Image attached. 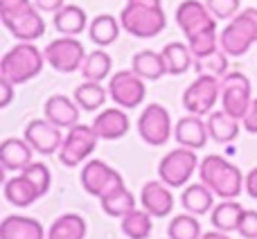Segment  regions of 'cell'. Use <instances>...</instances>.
Returning a JSON list of instances; mask_svg holds the SVG:
<instances>
[{"instance_id":"6da1fadb","label":"cell","mask_w":257,"mask_h":239,"mask_svg":"<svg viewBox=\"0 0 257 239\" xmlns=\"http://www.w3.org/2000/svg\"><path fill=\"white\" fill-rule=\"evenodd\" d=\"M199 178L201 183L210 187L214 192V196H219L221 201L226 199H237L244 190L246 176L241 174V169L237 165H232L230 160H226L223 156H205L199 165Z\"/></svg>"},{"instance_id":"7a4b0ae2","label":"cell","mask_w":257,"mask_h":239,"mask_svg":"<svg viewBox=\"0 0 257 239\" xmlns=\"http://www.w3.org/2000/svg\"><path fill=\"white\" fill-rule=\"evenodd\" d=\"M45 63V54L34 43H18L9 50L0 61V77L12 84H27L30 79L41 75Z\"/></svg>"},{"instance_id":"3957f363","label":"cell","mask_w":257,"mask_h":239,"mask_svg":"<svg viewBox=\"0 0 257 239\" xmlns=\"http://www.w3.org/2000/svg\"><path fill=\"white\" fill-rule=\"evenodd\" d=\"M253 43H257V9L248 7L223 27V32L219 34V45L228 57H241L248 52Z\"/></svg>"},{"instance_id":"277c9868","label":"cell","mask_w":257,"mask_h":239,"mask_svg":"<svg viewBox=\"0 0 257 239\" xmlns=\"http://www.w3.org/2000/svg\"><path fill=\"white\" fill-rule=\"evenodd\" d=\"M120 25L126 30V34L136 39H154L167 25L163 7H145V5L126 3V7L120 12Z\"/></svg>"},{"instance_id":"5b68a950","label":"cell","mask_w":257,"mask_h":239,"mask_svg":"<svg viewBox=\"0 0 257 239\" xmlns=\"http://www.w3.org/2000/svg\"><path fill=\"white\" fill-rule=\"evenodd\" d=\"M99 136L95 133L93 124H77V127L68 129L63 145L59 149V160L66 167H77L81 163H88L90 154L97 149Z\"/></svg>"},{"instance_id":"8992f818","label":"cell","mask_w":257,"mask_h":239,"mask_svg":"<svg viewBox=\"0 0 257 239\" xmlns=\"http://www.w3.org/2000/svg\"><path fill=\"white\" fill-rule=\"evenodd\" d=\"M217 99H221V79L214 75H199L183 93V106L190 115H210L217 104Z\"/></svg>"},{"instance_id":"52a82bcc","label":"cell","mask_w":257,"mask_h":239,"mask_svg":"<svg viewBox=\"0 0 257 239\" xmlns=\"http://www.w3.org/2000/svg\"><path fill=\"white\" fill-rule=\"evenodd\" d=\"M199 165L201 163L194 149L178 147V149L169 151L167 156H163V160L158 163V178L169 187L187 185L194 172L199 169Z\"/></svg>"},{"instance_id":"ba28073f","label":"cell","mask_w":257,"mask_h":239,"mask_svg":"<svg viewBox=\"0 0 257 239\" xmlns=\"http://www.w3.org/2000/svg\"><path fill=\"white\" fill-rule=\"evenodd\" d=\"M253 104L250 79L239 70H232L221 77V106L228 115L244 120Z\"/></svg>"},{"instance_id":"9c48e42d","label":"cell","mask_w":257,"mask_h":239,"mask_svg":"<svg viewBox=\"0 0 257 239\" xmlns=\"http://www.w3.org/2000/svg\"><path fill=\"white\" fill-rule=\"evenodd\" d=\"M45 61L54 68L57 72H75L81 70L86 61V50L77 36H59L50 41L43 50Z\"/></svg>"},{"instance_id":"30bf717a","label":"cell","mask_w":257,"mask_h":239,"mask_svg":"<svg viewBox=\"0 0 257 239\" xmlns=\"http://www.w3.org/2000/svg\"><path fill=\"white\" fill-rule=\"evenodd\" d=\"M81 185H84L86 194L102 199L108 192L124 185V178L117 169H113L104 160L90 158L88 163H84V169H81Z\"/></svg>"},{"instance_id":"8fae6325","label":"cell","mask_w":257,"mask_h":239,"mask_svg":"<svg viewBox=\"0 0 257 239\" xmlns=\"http://www.w3.org/2000/svg\"><path fill=\"white\" fill-rule=\"evenodd\" d=\"M138 133L147 145L163 147L174 133L169 111L160 104H147L145 111L138 117Z\"/></svg>"},{"instance_id":"7c38bea8","label":"cell","mask_w":257,"mask_h":239,"mask_svg":"<svg viewBox=\"0 0 257 239\" xmlns=\"http://www.w3.org/2000/svg\"><path fill=\"white\" fill-rule=\"evenodd\" d=\"M145 79L138 77L133 70H120L108 81V97L120 108H138L145 102Z\"/></svg>"},{"instance_id":"4fadbf2b","label":"cell","mask_w":257,"mask_h":239,"mask_svg":"<svg viewBox=\"0 0 257 239\" xmlns=\"http://www.w3.org/2000/svg\"><path fill=\"white\" fill-rule=\"evenodd\" d=\"M63 133L57 124H52L50 120H32L25 127V140L30 142V147L36 151V154L43 156H52L59 154L63 145Z\"/></svg>"},{"instance_id":"5bb4252c","label":"cell","mask_w":257,"mask_h":239,"mask_svg":"<svg viewBox=\"0 0 257 239\" xmlns=\"http://www.w3.org/2000/svg\"><path fill=\"white\" fill-rule=\"evenodd\" d=\"M3 23L12 36H16L21 43H32V41H39L45 34V21L39 14L36 5H30L27 9L12 16H3Z\"/></svg>"},{"instance_id":"9a60e30c","label":"cell","mask_w":257,"mask_h":239,"mask_svg":"<svg viewBox=\"0 0 257 239\" xmlns=\"http://www.w3.org/2000/svg\"><path fill=\"white\" fill-rule=\"evenodd\" d=\"M140 205H142V210H147L154 219H163V217H167V214H172L174 194H172V190H169V185H165L163 181H149L142 185Z\"/></svg>"},{"instance_id":"2e32d148","label":"cell","mask_w":257,"mask_h":239,"mask_svg":"<svg viewBox=\"0 0 257 239\" xmlns=\"http://www.w3.org/2000/svg\"><path fill=\"white\" fill-rule=\"evenodd\" d=\"M176 23L183 30V34L190 36L199 30H205V27L214 25L217 18L210 14V9L205 7L199 0H183L176 7Z\"/></svg>"},{"instance_id":"e0dca14e","label":"cell","mask_w":257,"mask_h":239,"mask_svg":"<svg viewBox=\"0 0 257 239\" xmlns=\"http://www.w3.org/2000/svg\"><path fill=\"white\" fill-rule=\"evenodd\" d=\"M174 138L185 149H203L210 138L208 122H203L199 115H185L174 124Z\"/></svg>"},{"instance_id":"ac0fdd59","label":"cell","mask_w":257,"mask_h":239,"mask_svg":"<svg viewBox=\"0 0 257 239\" xmlns=\"http://www.w3.org/2000/svg\"><path fill=\"white\" fill-rule=\"evenodd\" d=\"M0 239H48L43 223L25 214H9L0 223Z\"/></svg>"},{"instance_id":"d6986e66","label":"cell","mask_w":257,"mask_h":239,"mask_svg":"<svg viewBox=\"0 0 257 239\" xmlns=\"http://www.w3.org/2000/svg\"><path fill=\"white\" fill-rule=\"evenodd\" d=\"M34 149L30 147V142L25 138H7L0 145V165L7 172H18L21 174L25 167H30L34 160Z\"/></svg>"},{"instance_id":"ffe728a7","label":"cell","mask_w":257,"mask_h":239,"mask_svg":"<svg viewBox=\"0 0 257 239\" xmlns=\"http://www.w3.org/2000/svg\"><path fill=\"white\" fill-rule=\"evenodd\" d=\"M79 104L75 99L66 97V95H52L45 102L43 113L45 120H50L52 124H57L59 129H72L79 124Z\"/></svg>"},{"instance_id":"44dd1931","label":"cell","mask_w":257,"mask_h":239,"mask_svg":"<svg viewBox=\"0 0 257 239\" xmlns=\"http://www.w3.org/2000/svg\"><path fill=\"white\" fill-rule=\"evenodd\" d=\"M128 127V115L124 108H104L102 113H97V117L93 120V129L99 136V140H120L122 136H126Z\"/></svg>"},{"instance_id":"7402d4cb","label":"cell","mask_w":257,"mask_h":239,"mask_svg":"<svg viewBox=\"0 0 257 239\" xmlns=\"http://www.w3.org/2000/svg\"><path fill=\"white\" fill-rule=\"evenodd\" d=\"M181 203H183V208L190 214H194V217L210 214L212 208L217 205L214 203V192L210 190L205 183H192V185H187L181 194Z\"/></svg>"},{"instance_id":"603a6c76","label":"cell","mask_w":257,"mask_h":239,"mask_svg":"<svg viewBox=\"0 0 257 239\" xmlns=\"http://www.w3.org/2000/svg\"><path fill=\"white\" fill-rule=\"evenodd\" d=\"M54 30L63 36H77L84 30H88V16L79 5H66L63 9H59L52 18Z\"/></svg>"},{"instance_id":"cb8c5ba5","label":"cell","mask_w":257,"mask_h":239,"mask_svg":"<svg viewBox=\"0 0 257 239\" xmlns=\"http://www.w3.org/2000/svg\"><path fill=\"white\" fill-rule=\"evenodd\" d=\"M131 70L138 77H142L145 81H156L167 75V66H165L163 54L154 52V50H140V52H136V57L131 61Z\"/></svg>"},{"instance_id":"d4e9b609","label":"cell","mask_w":257,"mask_h":239,"mask_svg":"<svg viewBox=\"0 0 257 239\" xmlns=\"http://www.w3.org/2000/svg\"><path fill=\"white\" fill-rule=\"evenodd\" d=\"M208 131H210V138L214 142H221V145H228L232 142L237 136H239V129H241V120L228 115L226 111H212L208 115Z\"/></svg>"},{"instance_id":"484cf974","label":"cell","mask_w":257,"mask_h":239,"mask_svg":"<svg viewBox=\"0 0 257 239\" xmlns=\"http://www.w3.org/2000/svg\"><path fill=\"white\" fill-rule=\"evenodd\" d=\"M5 199L12 205H16V208H27V205H32L36 199H41V194L34 187V183H32L25 174H18V176L9 178V181L5 183Z\"/></svg>"},{"instance_id":"4316f807","label":"cell","mask_w":257,"mask_h":239,"mask_svg":"<svg viewBox=\"0 0 257 239\" xmlns=\"http://www.w3.org/2000/svg\"><path fill=\"white\" fill-rule=\"evenodd\" d=\"M86 219L81 214L68 212L52 221V226L48 228V239H86Z\"/></svg>"},{"instance_id":"83f0119b","label":"cell","mask_w":257,"mask_h":239,"mask_svg":"<svg viewBox=\"0 0 257 239\" xmlns=\"http://www.w3.org/2000/svg\"><path fill=\"white\" fill-rule=\"evenodd\" d=\"M244 210L246 208H241V203H237L235 199H226L221 203H217L212 208V212H210V221H212L214 230H221V232L237 230Z\"/></svg>"},{"instance_id":"f1b7e54d","label":"cell","mask_w":257,"mask_h":239,"mask_svg":"<svg viewBox=\"0 0 257 239\" xmlns=\"http://www.w3.org/2000/svg\"><path fill=\"white\" fill-rule=\"evenodd\" d=\"M160 54H163L165 66H167V75H174V77L185 75L192 68V63H194V54H192L190 45L178 43V41L167 43Z\"/></svg>"},{"instance_id":"f546056e","label":"cell","mask_w":257,"mask_h":239,"mask_svg":"<svg viewBox=\"0 0 257 239\" xmlns=\"http://www.w3.org/2000/svg\"><path fill=\"white\" fill-rule=\"evenodd\" d=\"M120 21H115L108 14H99L90 21L88 25V36L93 43H97L99 48H106V45L115 43L117 36H120Z\"/></svg>"},{"instance_id":"4dcf8cb0","label":"cell","mask_w":257,"mask_h":239,"mask_svg":"<svg viewBox=\"0 0 257 239\" xmlns=\"http://www.w3.org/2000/svg\"><path fill=\"white\" fill-rule=\"evenodd\" d=\"M99 203H102V210L108 217L122 219L124 214L131 212V210H136V196H133V192L128 190L126 185H122V187H117V190L108 192L106 196H102Z\"/></svg>"},{"instance_id":"1f68e13d","label":"cell","mask_w":257,"mask_h":239,"mask_svg":"<svg viewBox=\"0 0 257 239\" xmlns=\"http://www.w3.org/2000/svg\"><path fill=\"white\" fill-rule=\"evenodd\" d=\"M151 214L142 208L131 210L128 214L120 219V230L124 232L128 239H147L154 230V221H151Z\"/></svg>"},{"instance_id":"d6a6232c","label":"cell","mask_w":257,"mask_h":239,"mask_svg":"<svg viewBox=\"0 0 257 239\" xmlns=\"http://www.w3.org/2000/svg\"><path fill=\"white\" fill-rule=\"evenodd\" d=\"M106 95L108 90L104 88L99 81H86L84 84H79L75 88V102L79 104L81 111H99V108L104 106V102H106Z\"/></svg>"},{"instance_id":"836d02e7","label":"cell","mask_w":257,"mask_h":239,"mask_svg":"<svg viewBox=\"0 0 257 239\" xmlns=\"http://www.w3.org/2000/svg\"><path fill=\"white\" fill-rule=\"evenodd\" d=\"M113 68V59L108 52L104 50H93L90 54H86V61L81 66V75L86 81H99L102 84L108 75H111Z\"/></svg>"},{"instance_id":"e575fe53","label":"cell","mask_w":257,"mask_h":239,"mask_svg":"<svg viewBox=\"0 0 257 239\" xmlns=\"http://www.w3.org/2000/svg\"><path fill=\"white\" fill-rule=\"evenodd\" d=\"M217 23L210 27H205V30H199L194 32V34L187 36V45H190L192 54H194V59H205L210 57V54L217 52Z\"/></svg>"},{"instance_id":"d590c367","label":"cell","mask_w":257,"mask_h":239,"mask_svg":"<svg viewBox=\"0 0 257 239\" xmlns=\"http://www.w3.org/2000/svg\"><path fill=\"white\" fill-rule=\"evenodd\" d=\"M203 230H201V221L194 214H176L169 221L167 228V239H201Z\"/></svg>"},{"instance_id":"8d00e7d4","label":"cell","mask_w":257,"mask_h":239,"mask_svg":"<svg viewBox=\"0 0 257 239\" xmlns=\"http://www.w3.org/2000/svg\"><path fill=\"white\" fill-rule=\"evenodd\" d=\"M228 54L226 52H214V54H210V57H205V59H194V66H196V70H201V75H214V77H223V75H228Z\"/></svg>"},{"instance_id":"74e56055","label":"cell","mask_w":257,"mask_h":239,"mask_svg":"<svg viewBox=\"0 0 257 239\" xmlns=\"http://www.w3.org/2000/svg\"><path fill=\"white\" fill-rule=\"evenodd\" d=\"M21 174H25V176L30 178L32 183H34V187L39 190L41 196H45L50 192L52 174H50V169H48V165H45V163H32L30 167H25Z\"/></svg>"},{"instance_id":"f35d334b","label":"cell","mask_w":257,"mask_h":239,"mask_svg":"<svg viewBox=\"0 0 257 239\" xmlns=\"http://www.w3.org/2000/svg\"><path fill=\"white\" fill-rule=\"evenodd\" d=\"M205 7L217 21H232L239 14V0H205Z\"/></svg>"},{"instance_id":"ab89813d","label":"cell","mask_w":257,"mask_h":239,"mask_svg":"<svg viewBox=\"0 0 257 239\" xmlns=\"http://www.w3.org/2000/svg\"><path fill=\"white\" fill-rule=\"evenodd\" d=\"M237 232L244 239H257V210H244Z\"/></svg>"},{"instance_id":"60d3db41","label":"cell","mask_w":257,"mask_h":239,"mask_svg":"<svg viewBox=\"0 0 257 239\" xmlns=\"http://www.w3.org/2000/svg\"><path fill=\"white\" fill-rule=\"evenodd\" d=\"M30 0H0V14L3 16H12V14H18L23 9L30 7Z\"/></svg>"},{"instance_id":"b9f144b4","label":"cell","mask_w":257,"mask_h":239,"mask_svg":"<svg viewBox=\"0 0 257 239\" xmlns=\"http://www.w3.org/2000/svg\"><path fill=\"white\" fill-rule=\"evenodd\" d=\"M14 86L9 79H5V77H0V108H7L9 104H12L14 99Z\"/></svg>"},{"instance_id":"7bdbcfd3","label":"cell","mask_w":257,"mask_h":239,"mask_svg":"<svg viewBox=\"0 0 257 239\" xmlns=\"http://www.w3.org/2000/svg\"><path fill=\"white\" fill-rule=\"evenodd\" d=\"M241 127H244L248 133H257V97L253 99V104H250L246 117L241 120Z\"/></svg>"},{"instance_id":"ee69618b","label":"cell","mask_w":257,"mask_h":239,"mask_svg":"<svg viewBox=\"0 0 257 239\" xmlns=\"http://www.w3.org/2000/svg\"><path fill=\"white\" fill-rule=\"evenodd\" d=\"M39 12H48V14H57L59 9L66 7V0H34Z\"/></svg>"},{"instance_id":"f6af8a7d","label":"cell","mask_w":257,"mask_h":239,"mask_svg":"<svg viewBox=\"0 0 257 239\" xmlns=\"http://www.w3.org/2000/svg\"><path fill=\"white\" fill-rule=\"evenodd\" d=\"M244 190L250 199H257V167H253L248 174H246V181H244Z\"/></svg>"},{"instance_id":"bcb514c9","label":"cell","mask_w":257,"mask_h":239,"mask_svg":"<svg viewBox=\"0 0 257 239\" xmlns=\"http://www.w3.org/2000/svg\"><path fill=\"white\" fill-rule=\"evenodd\" d=\"M201 239H230L228 232H221V230H210V232H203Z\"/></svg>"},{"instance_id":"7dc6e473","label":"cell","mask_w":257,"mask_h":239,"mask_svg":"<svg viewBox=\"0 0 257 239\" xmlns=\"http://www.w3.org/2000/svg\"><path fill=\"white\" fill-rule=\"evenodd\" d=\"M128 3H133V5H145V7H163V3H160V0H128Z\"/></svg>"}]
</instances>
